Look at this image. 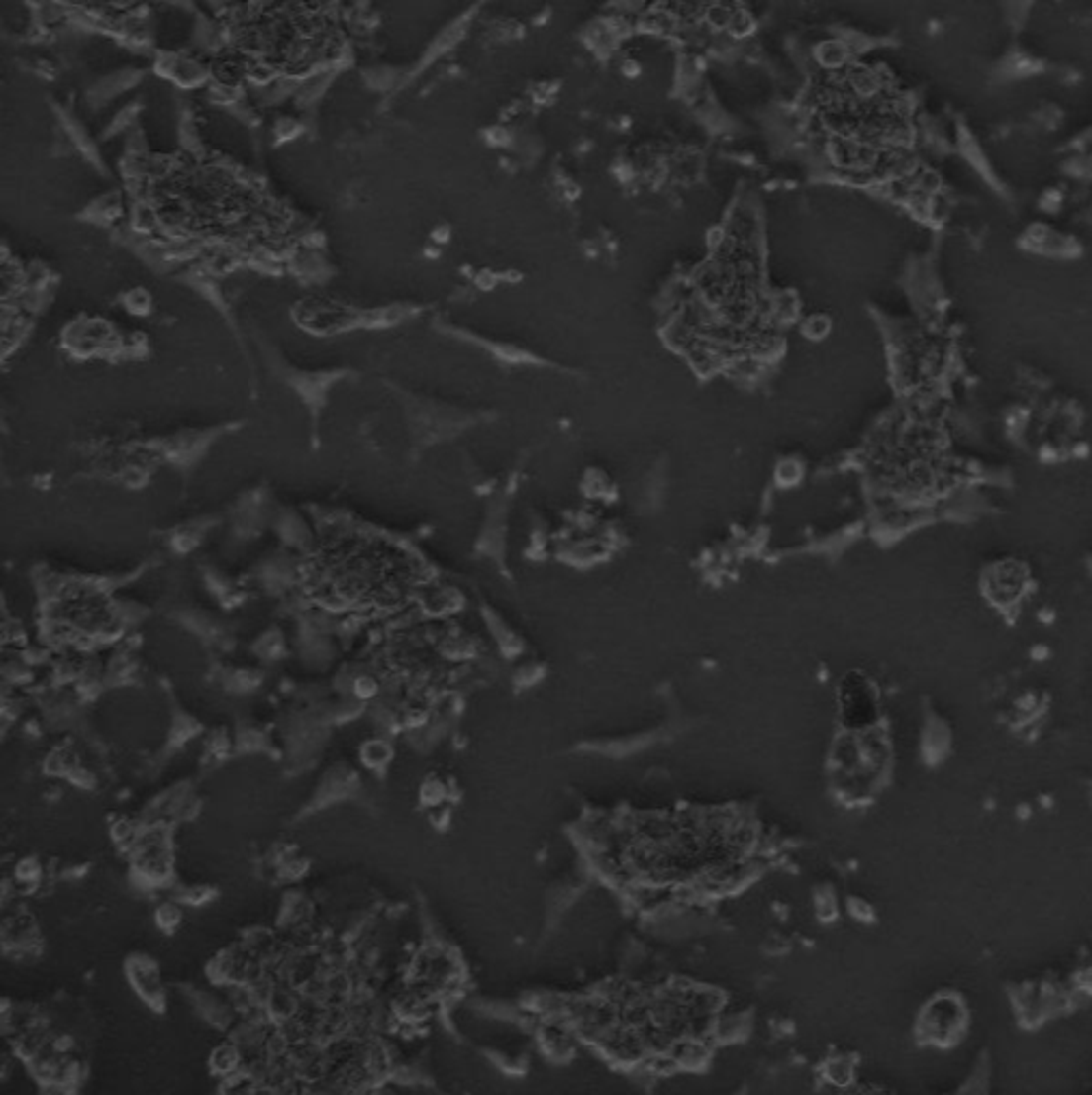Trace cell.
Returning a JSON list of instances; mask_svg holds the SVG:
<instances>
[{
	"label": "cell",
	"mask_w": 1092,
	"mask_h": 1095,
	"mask_svg": "<svg viewBox=\"0 0 1092 1095\" xmlns=\"http://www.w3.org/2000/svg\"><path fill=\"white\" fill-rule=\"evenodd\" d=\"M158 73H163L169 79H173V82H178V84L188 86V88L197 86L201 79H206L204 66L197 64L191 58H182V56H167L165 64L163 62L158 64Z\"/></svg>",
	"instance_id": "cell-2"
},
{
	"label": "cell",
	"mask_w": 1092,
	"mask_h": 1095,
	"mask_svg": "<svg viewBox=\"0 0 1092 1095\" xmlns=\"http://www.w3.org/2000/svg\"><path fill=\"white\" fill-rule=\"evenodd\" d=\"M140 73L138 71H120V73H112L103 77L101 82L94 84L88 92V101L92 108H101V105H105L107 101H112L114 97L123 95L125 90L133 88L135 84L140 82Z\"/></svg>",
	"instance_id": "cell-1"
},
{
	"label": "cell",
	"mask_w": 1092,
	"mask_h": 1095,
	"mask_svg": "<svg viewBox=\"0 0 1092 1095\" xmlns=\"http://www.w3.org/2000/svg\"><path fill=\"white\" fill-rule=\"evenodd\" d=\"M156 918H158L160 927L169 929V927H175V925L180 923V912L175 910V905H163V907H160V910H158Z\"/></svg>",
	"instance_id": "cell-5"
},
{
	"label": "cell",
	"mask_w": 1092,
	"mask_h": 1095,
	"mask_svg": "<svg viewBox=\"0 0 1092 1095\" xmlns=\"http://www.w3.org/2000/svg\"><path fill=\"white\" fill-rule=\"evenodd\" d=\"M363 759H366L368 766H383L389 759V747L379 741L368 743L363 747Z\"/></svg>",
	"instance_id": "cell-3"
},
{
	"label": "cell",
	"mask_w": 1092,
	"mask_h": 1095,
	"mask_svg": "<svg viewBox=\"0 0 1092 1095\" xmlns=\"http://www.w3.org/2000/svg\"><path fill=\"white\" fill-rule=\"evenodd\" d=\"M236 1065H238V1052H236L234 1048L225 1046V1048H221L217 1054H214V1067H217V1070H221L223 1074L236 1070Z\"/></svg>",
	"instance_id": "cell-4"
}]
</instances>
